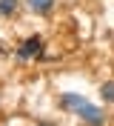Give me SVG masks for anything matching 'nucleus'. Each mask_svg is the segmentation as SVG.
<instances>
[{
  "mask_svg": "<svg viewBox=\"0 0 114 126\" xmlns=\"http://www.w3.org/2000/svg\"><path fill=\"white\" fill-rule=\"evenodd\" d=\"M29 6L37 12V15H46V12H51L54 6V0H29Z\"/></svg>",
  "mask_w": 114,
  "mask_h": 126,
  "instance_id": "obj_3",
  "label": "nucleus"
},
{
  "mask_svg": "<svg viewBox=\"0 0 114 126\" xmlns=\"http://www.w3.org/2000/svg\"><path fill=\"white\" fill-rule=\"evenodd\" d=\"M37 126H54V123H37Z\"/></svg>",
  "mask_w": 114,
  "mask_h": 126,
  "instance_id": "obj_6",
  "label": "nucleus"
},
{
  "mask_svg": "<svg viewBox=\"0 0 114 126\" xmlns=\"http://www.w3.org/2000/svg\"><path fill=\"white\" fill-rule=\"evenodd\" d=\"M100 97L106 103H114V80H106V83L100 86Z\"/></svg>",
  "mask_w": 114,
  "mask_h": 126,
  "instance_id": "obj_4",
  "label": "nucleus"
},
{
  "mask_svg": "<svg viewBox=\"0 0 114 126\" xmlns=\"http://www.w3.org/2000/svg\"><path fill=\"white\" fill-rule=\"evenodd\" d=\"M60 106L68 109V112H74L77 118H83L86 123H91V126H100L103 118H106L103 109H97L94 103H89L83 94H77V92H63V94H60Z\"/></svg>",
  "mask_w": 114,
  "mask_h": 126,
  "instance_id": "obj_1",
  "label": "nucleus"
},
{
  "mask_svg": "<svg viewBox=\"0 0 114 126\" xmlns=\"http://www.w3.org/2000/svg\"><path fill=\"white\" fill-rule=\"evenodd\" d=\"M17 12V0H0V15H14Z\"/></svg>",
  "mask_w": 114,
  "mask_h": 126,
  "instance_id": "obj_5",
  "label": "nucleus"
},
{
  "mask_svg": "<svg viewBox=\"0 0 114 126\" xmlns=\"http://www.w3.org/2000/svg\"><path fill=\"white\" fill-rule=\"evenodd\" d=\"M40 52H43V37H40V34H34V37H29V40L20 46L17 57H20V60H31V57H37Z\"/></svg>",
  "mask_w": 114,
  "mask_h": 126,
  "instance_id": "obj_2",
  "label": "nucleus"
}]
</instances>
